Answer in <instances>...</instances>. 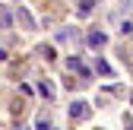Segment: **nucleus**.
Returning <instances> with one entry per match:
<instances>
[{
    "instance_id": "obj_1",
    "label": "nucleus",
    "mask_w": 133,
    "mask_h": 130,
    "mask_svg": "<svg viewBox=\"0 0 133 130\" xmlns=\"http://www.w3.org/2000/svg\"><path fill=\"white\" fill-rule=\"evenodd\" d=\"M86 111H89V105H86V102H73V105H70V114H73V118H82Z\"/></svg>"
},
{
    "instance_id": "obj_2",
    "label": "nucleus",
    "mask_w": 133,
    "mask_h": 130,
    "mask_svg": "<svg viewBox=\"0 0 133 130\" xmlns=\"http://www.w3.org/2000/svg\"><path fill=\"white\" fill-rule=\"evenodd\" d=\"M38 92L44 95V99H54V86L48 83V79H41V83H38Z\"/></svg>"
},
{
    "instance_id": "obj_3",
    "label": "nucleus",
    "mask_w": 133,
    "mask_h": 130,
    "mask_svg": "<svg viewBox=\"0 0 133 130\" xmlns=\"http://www.w3.org/2000/svg\"><path fill=\"white\" fill-rule=\"evenodd\" d=\"M89 44L92 48H102L105 44V35H102V32H92V35H89Z\"/></svg>"
},
{
    "instance_id": "obj_4",
    "label": "nucleus",
    "mask_w": 133,
    "mask_h": 130,
    "mask_svg": "<svg viewBox=\"0 0 133 130\" xmlns=\"http://www.w3.org/2000/svg\"><path fill=\"white\" fill-rule=\"evenodd\" d=\"M95 70H98V73H102V76H111V67H108V63H105V60H95Z\"/></svg>"
}]
</instances>
